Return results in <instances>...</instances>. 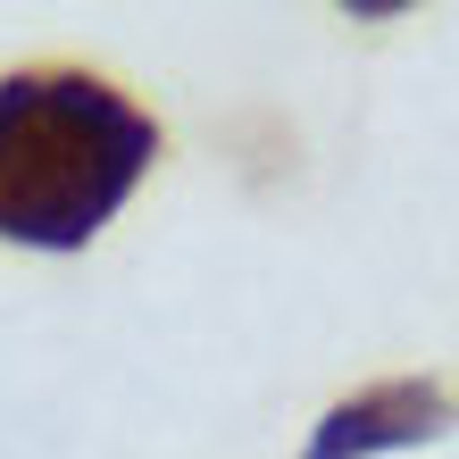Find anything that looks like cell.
Segmentation results:
<instances>
[{
    "label": "cell",
    "mask_w": 459,
    "mask_h": 459,
    "mask_svg": "<svg viewBox=\"0 0 459 459\" xmlns=\"http://www.w3.org/2000/svg\"><path fill=\"white\" fill-rule=\"evenodd\" d=\"M151 159L159 126L109 75L25 67L0 84V234L25 251H84Z\"/></svg>",
    "instance_id": "6da1fadb"
},
{
    "label": "cell",
    "mask_w": 459,
    "mask_h": 459,
    "mask_svg": "<svg viewBox=\"0 0 459 459\" xmlns=\"http://www.w3.org/2000/svg\"><path fill=\"white\" fill-rule=\"evenodd\" d=\"M459 426V401L435 385V376H393V385H368L334 401L317 418V435L301 459H376V451H410V443H435Z\"/></svg>",
    "instance_id": "7a4b0ae2"
}]
</instances>
